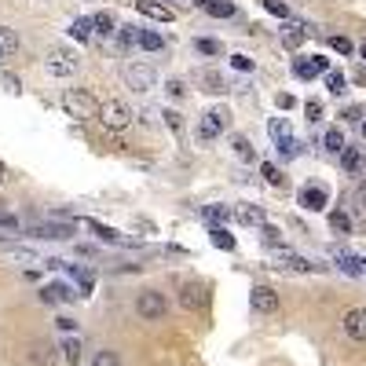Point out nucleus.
Listing matches in <instances>:
<instances>
[{
  "mask_svg": "<svg viewBox=\"0 0 366 366\" xmlns=\"http://www.w3.org/2000/svg\"><path fill=\"white\" fill-rule=\"evenodd\" d=\"M62 106H67V114L74 121H96L99 110H103V103L88 88H70L67 96H62Z\"/></svg>",
  "mask_w": 366,
  "mask_h": 366,
  "instance_id": "f257e3e1",
  "label": "nucleus"
},
{
  "mask_svg": "<svg viewBox=\"0 0 366 366\" xmlns=\"http://www.w3.org/2000/svg\"><path fill=\"white\" fill-rule=\"evenodd\" d=\"M77 67H81V59H77V52L67 48V45H52V48L45 52V70H48L52 77H70Z\"/></svg>",
  "mask_w": 366,
  "mask_h": 366,
  "instance_id": "f03ea898",
  "label": "nucleus"
},
{
  "mask_svg": "<svg viewBox=\"0 0 366 366\" xmlns=\"http://www.w3.org/2000/svg\"><path fill=\"white\" fill-rule=\"evenodd\" d=\"M125 84L132 92H150V88H158V70L154 67H147V62H128V67L121 70Z\"/></svg>",
  "mask_w": 366,
  "mask_h": 366,
  "instance_id": "7ed1b4c3",
  "label": "nucleus"
},
{
  "mask_svg": "<svg viewBox=\"0 0 366 366\" xmlns=\"http://www.w3.org/2000/svg\"><path fill=\"white\" fill-rule=\"evenodd\" d=\"M231 128V114L224 110V106H212V110H205L202 125H198V139L209 143V139H217L220 132H227Z\"/></svg>",
  "mask_w": 366,
  "mask_h": 366,
  "instance_id": "20e7f679",
  "label": "nucleus"
},
{
  "mask_svg": "<svg viewBox=\"0 0 366 366\" xmlns=\"http://www.w3.org/2000/svg\"><path fill=\"white\" fill-rule=\"evenodd\" d=\"M99 121L106 128H114V132H121V128L132 125V110L121 103V99H103V110H99Z\"/></svg>",
  "mask_w": 366,
  "mask_h": 366,
  "instance_id": "39448f33",
  "label": "nucleus"
},
{
  "mask_svg": "<svg viewBox=\"0 0 366 366\" xmlns=\"http://www.w3.org/2000/svg\"><path fill=\"white\" fill-rule=\"evenodd\" d=\"M165 297L158 293V290H143L139 297H136V315L139 319H147V322H158L161 315H165Z\"/></svg>",
  "mask_w": 366,
  "mask_h": 366,
  "instance_id": "423d86ee",
  "label": "nucleus"
},
{
  "mask_svg": "<svg viewBox=\"0 0 366 366\" xmlns=\"http://www.w3.org/2000/svg\"><path fill=\"white\" fill-rule=\"evenodd\" d=\"M300 209H308V212H322L330 205V190L322 187V183H304L300 187V195H297Z\"/></svg>",
  "mask_w": 366,
  "mask_h": 366,
  "instance_id": "0eeeda50",
  "label": "nucleus"
},
{
  "mask_svg": "<svg viewBox=\"0 0 366 366\" xmlns=\"http://www.w3.org/2000/svg\"><path fill=\"white\" fill-rule=\"evenodd\" d=\"M268 132H271L275 147L282 150L286 158H297V139H293V132H290V121H286V118H271V125H268Z\"/></svg>",
  "mask_w": 366,
  "mask_h": 366,
  "instance_id": "6e6552de",
  "label": "nucleus"
},
{
  "mask_svg": "<svg viewBox=\"0 0 366 366\" xmlns=\"http://www.w3.org/2000/svg\"><path fill=\"white\" fill-rule=\"evenodd\" d=\"M249 308L256 315H275L278 311V293L271 286H253L249 290Z\"/></svg>",
  "mask_w": 366,
  "mask_h": 366,
  "instance_id": "1a4fd4ad",
  "label": "nucleus"
},
{
  "mask_svg": "<svg viewBox=\"0 0 366 366\" xmlns=\"http://www.w3.org/2000/svg\"><path fill=\"white\" fill-rule=\"evenodd\" d=\"M293 74H297L300 81H315L319 74H330V59H322V55L297 59V62H293Z\"/></svg>",
  "mask_w": 366,
  "mask_h": 366,
  "instance_id": "9d476101",
  "label": "nucleus"
},
{
  "mask_svg": "<svg viewBox=\"0 0 366 366\" xmlns=\"http://www.w3.org/2000/svg\"><path fill=\"white\" fill-rule=\"evenodd\" d=\"M74 227H77V220H74V224H33L30 234H33V239L59 242V239H74Z\"/></svg>",
  "mask_w": 366,
  "mask_h": 366,
  "instance_id": "9b49d317",
  "label": "nucleus"
},
{
  "mask_svg": "<svg viewBox=\"0 0 366 366\" xmlns=\"http://www.w3.org/2000/svg\"><path fill=\"white\" fill-rule=\"evenodd\" d=\"M341 330L348 333L352 341L366 344V308H352L348 315H344V322H341Z\"/></svg>",
  "mask_w": 366,
  "mask_h": 366,
  "instance_id": "f8f14e48",
  "label": "nucleus"
},
{
  "mask_svg": "<svg viewBox=\"0 0 366 366\" xmlns=\"http://www.w3.org/2000/svg\"><path fill=\"white\" fill-rule=\"evenodd\" d=\"M136 11L154 18V23H176V11H172L168 4H158V0H136Z\"/></svg>",
  "mask_w": 366,
  "mask_h": 366,
  "instance_id": "ddd939ff",
  "label": "nucleus"
},
{
  "mask_svg": "<svg viewBox=\"0 0 366 366\" xmlns=\"http://www.w3.org/2000/svg\"><path fill=\"white\" fill-rule=\"evenodd\" d=\"M70 37L81 40V45L96 40V37H99V33H96V18H74V23H70Z\"/></svg>",
  "mask_w": 366,
  "mask_h": 366,
  "instance_id": "4468645a",
  "label": "nucleus"
},
{
  "mask_svg": "<svg viewBox=\"0 0 366 366\" xmlns=\"http://www.w3.org/2000/svg\"><path fill=\"white\" fill-rule=\"evenodd\" d=\"M333 261H337L341 271H348V275H366V261H359V256L344 253V249H333Z\"/></svg>",
  "mask_w": 366,
  "mask_h": 366,
  "instance_id": "2eb2a0df",
  "label": "nucleus"
},
{
  "mask_svg": "<svg viewBox=\"0 0 366 366\" xmlns=\"http://www.w3.org/2000/svg\"><path fill=\"white\" fill-rule=\"evenodd\" d=\"M15 52H18V33L11 26H0V62L11 59Z\"/></svg>",
  "mask_w": 366,
  "mask_h": 366,
  "instance_id": "dca6fc26",
  "label": "nucleus"
},
{
  "mask_svg": "<svg viewBox=\"0 0 366 366\" xmlns=\"http://www.w3.org/2000/svg\"><path fill=\"white\" fill-rule=\"evenodd\" d=\"M198 81L205 84V92H212V96H224V92H227V81H224L217 70H202Z\"/></svg>",
  "mask_w": 366,
  "mask_h": 366,
  "instance_id": "f3484780",
  "label": "nucleus"
},
{
  "mask_svg": "<svg viewBox=\"0 0 366 366\" xmlns=\"http://www.w3.org/2000/svg\"><path fill=\"white\" fill-rule=\"evenodd\" d=\"M239 220H242L246 227H264V224H268V217H264L261 205H242V209H239Z\"/></svg>",
  "mask_w": 366,
  "mask_h": 366,
  "instance_id": "a211bd4d",
  "label": "nucleus"
},
{
  "mask_svg": "<svg viewBox=\"0 0 366 366\" xmlns=\"http://www.w3.org/2000/svg\"><path fill=\"white\" fill-rule=\"evenodd\" d=\"M304 40H308V26H300V23H293V26L282 33V45H286L290 52H297L300 45H304Z\"/></svg>",
  "mask_w": 366,
  "mask_h": 366,
  "instance_id": "6ab92c4d",
  "label": "nucleus"
},
{
  "mask_svg": "<svg viewBox=\"0 0 366 366\" xmlns=\"http://www.w3.org/2000/svg\"><path fill=\"white\" fill-rule=\"evenodd\" d=\"M209 242L217 246V249H224V253H234V246H239V242H234V234L224 231V227H212L209 231Z\"/></svg>",
  "mask_w": 366,
  "mask_h": 366,
  "instance_id": "aec40b11",
  "label": "nucleus"
},
{
  "mask_svg": "<svg viewBox=\"0 0 366 366\" xmlns=\"http://www.w3.org/2000/svg\"><path fill=\"white\" fill-rule=\"evenodd\" d=\"M359 161H362V154H359L355 147H344V150H341V168L348 172V176H355V168H359Z\"/></svg>",
  "mask_w": 366,
  "mask_h": 366,
  "instance_id": "412c9836",
  "label": "nucleus"
},
{
  "mask_svg": "<svg viewBox=\"0 0 366 366\" xmlns=\"http://www.w3.org/2000/svg\"><path fill=\"white\" fill-rule=\"evenodd\" d=\"M322 147H326L330 154H341V150L348 147V143H344V132H341V128H330V132L322 136Z\"/></svg>",
  "mask_w": 366,
  "mask_h": 366,
  "instance_id": "4be33fe9",
  "label": "nucleus"
},
{
  "mask_svg": "<svg viewBox=\"0 0 366 366\" xmlns=\"http://www.w3.org/2000/svg\"><path fill=\"white\" fill-rule=\"evenodd\" d=\"M344 88H348V77H344L341 70H330L326 74V92L330 96H344Z\"/></svg>",
  "mask_w": 366,
  "mask_h": 366,
  "instance_id": "5701e85b",
  "label": "nucleus"
},
{
  "mask_svg": "<svg viewBox=\"0 0 366 366\" xmlns=\"http://www.w3.org/2000/svg\"><path fill=\"white\" fill-rule=\"evenodd\" d=\"M330 227H333L337 234H348V231H352V217H348L344 209H333V212H330Z\"/></svg>",
  "mask_w": 366,
  "mask_h": 366,
  "instance_id": "b1692460",
  "label": "nucleus"
},
{
  "mask_svg": "<svg viewBox=\"0 0 366 366\" xmlns=\"http://www.w3.org/2000/svg\"><path fill=\"white\" fill-rule=\"evenodd\" d=\"M88 227L99 234L103 242H110V246H125V239H121V234H118L114 227H103V224H96V220H88Z\"/></svg>",
  "mask_w": 366,
  "mask_h": 366,
  "instance_id": "393cba45",
  "label": "nucleus"
},
{
  "mask_svg": "<svg viewBox=\"0 0 366 366\" xmlns=\"http://www.w3.org/2000/svg\"><path fill=\"white\" fill-rule=\"evenodd\" d=\"M96 18V33L99 37H114V15L110 11H99V15H92Z\"/></svg>",
  "mask_w": 366,
  "mask_h": 366,
  "instance_id": "a878e982",
  "label": "nucleus"
},
{
  "mask_svg": "<svg viewBox=\"0 0 366 366\" xmlns=\"http://www.w3.org/2000/svg\"><path fill=\"white\" fill-rule=\"evenodd\" d=\"M33 362L37 366H52L55 362V348L52 344H33Z\"/></svg>",
  "mask_w": 366,
  "mask_h": 366,
  "instance_id": "bb28decb",
  "label": "nucleus"
},
{
  "mask_svg": "<svg viewBox=\"0 0 366 366\" xmlns=\"http://www.w3.org/2000/svg\"><path fill=\"white\" fill-rule=\"evenodd\" d=\"M231 147H234V154H239L242 161H253L256 154H253V143L246 139V136H231Z\"/></svg>",
  "mask_w": 366,
  "mask_h": 366,
  "instance_id": "cd10ccee",
  "label": "nucleus"
},
{
  "mask_svg": "<svg viewBox=\"0 0 366 366\" xmlns=\"http://www.w3.org/2000/svg\"><path fill=\"white\" fill-rule=\"evenodd\" d=\"M286 268H293V271H322V264H311V261H304V256H297V253H286Z\"/></svg>",
  "mask_w": 366,
  "mask_h": 366,
  "instance_id": "c85d7f7f",
  "label": "nucleus"
},
{
  "mask_svg": "<svg viewBox=\"0 0 366 366\" xmlns=\"http://www.w3.org/2000/svg\"><path fill=\"white\" fill-rule=\"evenodd\" d=\"M139 48H147V52H161V33H154V30H139Z\"/></svg>",
  "mask_w": 366,
  "mask_h": 366,
  "instance_id": "c756f323",
  "label": "nucleus"
},
{
  "mask_svg": "<svg viewBox=\"0 0 366 366\" xmlns=\"http://www.w3.org/2000/svg\"><path fill=\"white\" fill-rule=\"evenodd\" d=\"M209 15H217V18H231L234 15V4H231V0H212V4L205 8Z\"/></svg>",
  "mask_w": 366,
  "mask_h": 366,
  "instance_id": "7c9ffc66",
  "label": "nucleus"
},
{
  "mask_svg": "<svg viewBox=\"0 0 366 366\" xmlns=\"http://www.w3.org/2000/svg\"><path fill=\"white\" fill-rule=\"evenodd\" d=\"M92 366H121V359H118V352L103 348V352H96V355H92Z\"/></svg>",
  "mask_w": 366,
  "mask_h": 366,
  "instance_id": "2f4dec72",
  "label": "nucleus"
},
{
  "mask_svg": "<svg viewBox=\"0 0 366 366\" xmlns=\"http://www.w3.org/2000/svg\"><path fill=\"white\" fill-rule=\"evenodd\" d=\"M62 359H67L70 366H77L81 362V341H67V344H62Z\"/></svg>",
  "mask_w": 366,
  "mask_h": 366,
  "instance_id": "473e14b6",
  "label": "nucleus"
},
{
  "mask_svg": "<svg viewBox=\"0 0 366 366\" xmlns=\"http://www.w3.org/2000/svg\"><path fill=\"white\" fill-rule=\"evenodd\" d=\"M195 48H198L202 55H220V52H224V45H220V40H209V37L195 40Z\"/></svg>",
  "mask_w": 366,
  "mask_h": 366,
  "instance_id": "72a5a7b5",
  "label": "nucleus"
},
{
  "mask_svg": "<svg viewBox=\"0 0 366 366\" xmlns=\"http://www.w3.org/2000/svg\"><path fill=\"white\" fill-rule=\"evenodd\" d=\"M261 176H264V180H268L271 187H282V172H278V168H275L271 161H264V165H261Z\"/></svg>",
  "mask_w": 366,
  "mask_h": 366,
  "instance_id": "f704fd0d",
  "label": "nucleus"
},
{
  "mask_svg": "<svg viewBox=\"0 0 366 366\" xmlns=\"http://www.w3.org/2000/svg\"><path fill=\"white\" fill-rule=\"evenodd\" d=\"M261 234H264V242H268V246H278V249H282V234H278V227L264 224V227H261Z\"/></svg>",
  "mask_w": 366,
  "mask_h": 366,
  "instance_id": "c9c22d12",
  "label": "nucleus"
},
{
  "mask_svg": "<svg viewBox=\"0 0 366 366\" xmlns=\"http://www.w3.org/2000/svg\"><path fill=\"white\" fill-rule=\"evenodd\" d=\"M330 48L341 52V55H352V40L348 37H330Z\"/></svg>",
  "mask_w": 366,
  "mask_h": 366,
  "instance_id": "e433bc0d",
  "label": "nucleus"
},
{
  "mask_svg": "<svg viewBox=\"0 0 366 366\" xmlns=\"http://www.w3.org/2000/svg\"><path fill=\"white\" fill-rule=\"evenodd\" d=\"M231 67L242 70V74H253V59L249 55H231Z\"/></svg>",
  "mask_w": 366,
  "mask_h": 366,
  "instance_id": "4c0bfd02",
  "label": "nucleus"
},
{
  "mask_svg": "<svg viewBox=\"0 0 366 366\" xmlns=\"http://www.w3.org/2000/svg\"><path fill=\"white\" fill-rule=\"evenodd\" d=\"M264 8H268L271 15H278V18H290V8L282 4V0H264Z\"/></svg>",
  "mask_w": 366,
  "mask_h": 366,
  "instance_id": "58836bf2",
  "label": "nucleus"
},
{
  "mask_svg": "<svg viewBox=\"0 0 366 366\" xmlns=\"http://www.w3.org/2000/svg\"><path fill=\"white\" fill-rule=\"evenodd\" d=\"M304 114H308V121H322V103H319V99H308V103H304Z\"/></svg>",
  "mask_w": 366,
  "mask_h": 366,
  "instance_id": "ea45409f",
  "label": "nucleus"
},
{
  "mask_svg": "<svg viewBox=\"0 0 366 366\" xmlns=\"http://www.w3.org/2000/svg\"><path fill=\"white\" fill-rule=\"evenodd\" d=\"M205 217H209V220H212V224H217V220H220V224H224V220H227V217H231V212H227V209H224V205H209V209H205Z\"/></svg>",
  "mask_w": 366,
  "mask_h": 366,
  "instance_id": "a19ab883",
  "label": "nucleus"
},
{
  "mask_svg": "<svg viewBox=\"0 0 366 366\" xmlns=\"http://www.w3.org/2000/svg\"><path fill=\"white\" fill-rule=\"evenodd\" d=\"M0 81H4V88H8V92H15V96L23 92V81H18L15 74H4V77H0Z\"/></svg>",
  "mask_w": 366,
  "mask_h": 366,
  "instance_id": "79ce46f5",
  "label": "nucleus"
},
{
  "mask_svg": "<svg viewBox=\"0 0 366 366\" xmlns=\"http://www.w3.org/2000/svg\"><path fill=\"white\" fill-rule=\"evenodd\" d=\"M180 300H183V304H187V308H190V304H202V290H190V286H187Z\"/></svg>",
  "mask_w": 366,
  "mask_h": 366,
  "instance_id": "37998d69",
  "label": "nucleus"
},
{
  "mask_svg": "<svg viewBox=\"0 0 366 366\" xmlns=\"http://www.w3.org/2000/svg\"><path fill=\"white\" fill-rule=\"evenodd\" d=\"M161 118H165V125L172 128V132H180V128H183V121H180V114H176V110H165Z\"/></svg>",
  "mask_w": 366,
  "mask_h": 366,
  "instance_id": "c03bdc74",
  "label": "nucleus"
},
{
  "mask_svg": "<svg viewBox=\"0 0 366 366\" xmlns=\"http://www.w3.org/2000/svg\"><path fill=\"white\" fill-rule=\"evenodd\" d=\"M165 92H168L172 99H183V81H168V84H165Z\"/></svg>",
  "mask_w": 366,
  "mask_h": 366,
  "instance_id": "a18cd8bd",
  "label": "nucleus"
},
{
  "mask_svg": "<svg viewBox=\"0 0 366 366\" xmlns=\"http://www.w3.org/2000/svg\"><path fill=\"white\" fill-rule=\"evenodd\" d=\"M0 227H8V231H18V220L11 217V212H0Z\"/></svg>",
  "mask_w": 366,
  "mask_h": 366,
  "instance_id": "49530a36",
  "label": "nucleus"
},
{
  "mask_svg": "<svg viewBox=\"0 0 366 366\" xmlns=\"http://www.w3.org/2000/svg\"><path fill=\"white\" fill-rule=\"evenodd\" d=\"M344 121H362V106H348V110H344Z\"/></svg>",
  "mask_w": 366,
  "mask_h": 366,
  "instance_id": "de8ad7c7",
  "label": "nucleus"
},
{
  "mask_svg": "<svg viewBox=\"0 0 366 366\" xmlns=\"http://www.w3.org/2000/svg\"><path fill=\"white\" fill-rule=\"evenodd\" d=\"M355 180L366 187V154H362V161H359V168H355Z\"/></svg>",
  "mask_w": 366,
  "mask_h": 366,
  "instance_id": "09e8293b",
  "label": "nucleus"
},
{
  "mask_svg": "<svg viewBox=\"0 0 366 366\" xmlns=\"http://www.w3.org/2000/svg\"><path fill=\"white\" fill-rule=\"evenodd\" d=\"M136 227H139L143 234H154V224H150V220H136Z\"/></svg>",
  "mask_w": 366,
  "mask_h": 366,
  "instance_id": "8fccbe9b",
  "label": "nucleus"
},
{
  "mask_svg": "<svg viewBox=\"0 0 366 366\" xmlns=\"http://www.w3.org/2000/svg\"><path fill=\"white\" fill-rule=\"evenodd\" d=\"M8 176H11V172H8V165H4V161H0V187H4V183H8Z\"/></svg>",
  "mask_w": 366,
  "mask_h": 366,
  "instance_id": "3c124183",
  "label": "nucleus"
},
{
  "mask_svg": "<svg viewBox=\"0 0 366 366\" xmlns=\"http://www.w3.org/2000/svg\"><path fill=\"white\" fill-rule=\"evenodd\" d=\"M190 4H198V8H209V4H212V0H190Z\"/></svg>",
  "mask_w": 366,
  "mask_h": 366,
  "instance_id": "603ef678",
  "label": "nucleus"
},
{
  "mask_svg": "<svg viewBox=\"0 0 366 366\" xmlns=\"http://www.w3.org/2000/svg\"><path fill=\"white\" fill-rule=\"evenodd\" d=\"M359 55H362V62H366V45H359Z\"/></svg>",
  "mask_w": 366,
  "mask_h": 366,
  "instance_id": "864d4df0",
  "label": "nucleus"
},
{
  "mask_svg": "<svg viewBox=\"0 0 366 366\" xmlns=\"http://www.w3.org/2000/svg\"><path fill=\"white\" fill-rule=\"evenodd\" d=\"M362 139H366V121H362Z\"/></svg>",
  "mask_w": 366,
  "mask_h": 366,
  "instance_id": "5fc2aeb1",
  "label": "nucleus"
}]
</instances>
